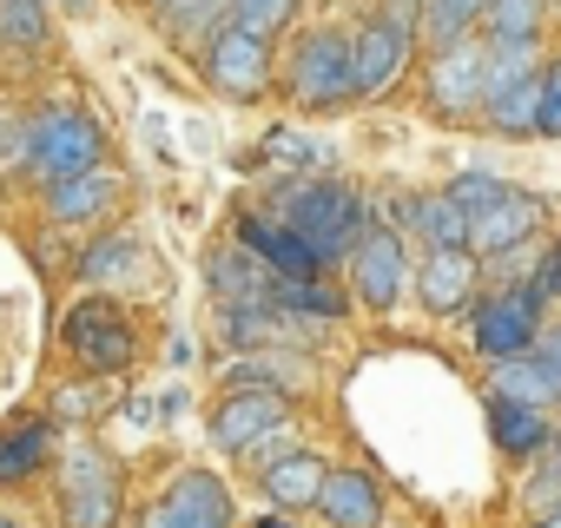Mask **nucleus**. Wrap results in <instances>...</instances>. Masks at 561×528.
<instances>
[{"mask_svg":"<svg viewBox=\"0 0 561 528\" xmlns=\"http://www.w3.org/2000/svg\"><path fill=\"white\" fill-rule=\"evenodd\" d=\"M47 443H54V429H47V423L0 429V482H21V475H34V469H41V456H47Z\"/></svg>","mask_w":561,"mask_h":528,"instance_id":"22","label":"nucleus"},{"mask_svg":"<svg viewBox=\"0 0 561 528\" xmlns=\"http://www.w3.org/2000/svg\"><path fill=\"white\" fill-rule=\"evenodd\" d=\"M231 377H238L244 390H264V377H298V364H291V357H238Z\"/></svg>","mask_w":561,"mask_h":528,"instance_id":"34","label":"nucleus"},{"mask_svg":"<svg viewBox=\"0 0 561 528\" xmlns=\"http://www.w3.org/2000/svg\"><path fill=\"white\" fill-rule=\"evenodd\" d=\"M324 515L331 528H377V482L364 469H337L324 482Z\"/></svg>","mask_w":561,"mask_h":528,"instance_id":"17","label":"nucleus"},{"mask_svg":"<svg viewBox=\"0 0 561 528\" xmlns=\"http://www.w3.org/2000/svg\"><path fill=\"white\" fill-rule=\"evenodd\" d=\"M271 429H285V397H277V390H238V397L218 410L211 443L231 449V456H244V449H257Z\"/></svg>","mask_w":561,"mask_h":528,"instance_id":"7","label":"nucleus"},{"mask_svg":"<svg viewBox=\"0 0 561 528\" xmlns=\"http://www.w3.org/2000/svg\"><path fill=\"white\" fill-rule=\"evenodd\" d=\"M113 198H119V179H106V172H87V179H67V185H54V218H60V225H87V218H100Z\"/></svg>","mask_w":561,"mask_h":528,"instance_id":"21","label":"nucleus"},{"mask_svg":"<svg viewBox=\"0 0 561 528\" xmlns=\"http://www.w3.org/2000/svg\"><path fill=\"white\" fill-rule=\"evenodd\" d=\"M416 211V225H423V238L436 244V251H469V211L443 192V198H423V205H410Z\"/></svg>","mask_w":561,"mask_h":528,"instance_id":"23","label":"nucleus"},{"mask_svg":"<svg viewBox=\"0 0 561 528\" xmlns=\"http://www.w3.org/2000/svg\"><path fill=\"white\" fill-rule=\"evenodd\" d=\"M257 528H291V521H285V515H264V521H257Z\"/></svg>","mask_w":561,"mask_h":528,"instance_id":"40","label":"nucleus"},{"mask_svg":"<svg viewBox=\"0 0 561 528\" xmlns=\"http://www.w3.org/2000/svg\"><path fill=\"white\" fill-rule=\"evenodd\" d=\"M469 278H476L469 251H430V264H423V305L430 311H456L469 298Z\"/></svg>","mask_w":561,"mask_h":528,"instance_id":"19","label":"nucleus"},{"mask_svg":"<svg viewBox=\"0 0 561 528\" xmlns=\"http://www.w3.org/2000/svg\"><path fill=\"white\" fill-rule=\"evenodd\" d=\"M502 192H508V185H502V179H482V172H469V179H456V185H449V198H456L469 218H476V211H489Z\"/></svg>","mask_w":561,"mask_h":528,"instance_id":"33","label":"nucleus"},{"mask_svg":"<svg viewBox=\"0 0 561 528\" xmlns=\"http://www.w3.org/2000/svg\"><path fill=\"white\" fill-rule=\"evenodd\" d=\"M357 291L377 311L397 305V291H403V244H397V231H383V225L364 231V244H357Z\"/></svg>","mask_w":561,"mask_h":528,"instance_id":"12","label":"nucleus"},{"mask_svg":"<svg viewBox=\"0 0 561 528\" xmlns=\"http://www.w3.org/2000/svg\"><path fill=\"white\" fill-rule=\"evenodd\" d=\"M324 482H331V469L318 456H277L264 469V495L277 508H311V502H324Z\"/></svg>","mask_w":561,"mask_h":528,"instance_id":"16","label":"nucleus"},{"mask_svg":"<svg viewBox=\"0 0 561 528\" xmlns=\"http://www.w3.org/2000/svg\"><path fill=\"white\" fill-rule=\"evenodd\" d=\"M535 298L528 291H508V298H489L482 311H476V344L489 351V357H522L528 351V337H535Z\"/></svg>","mask_w":561,"mask_h":528,"instance_id":"11","label":"nucleus"},{"mask_svg":"<svg viewBox=\"0 0 561 528\" xmlns=\"http://www.w3.org/2000/svg\"><path fill=\"white\" fill-rule=\"evenodd\" d=\"M495 397H508V403H528V410H541V403H554L561 397V370L548 364V357H508L502 370H495Z\"/></svg>","mask_w":561,"mask_h":528,"instance_id":"18","label":"nucleus"},{"mask_svg":"<svg viewBox=\"0 0 561 528\" xmlns=\"http://www.w3.org/2000/svg\"><path fill=\"white\" fill-rule=\"evenodd\" d=\"M271 305H277V311H298V318H324V324L344 311V305H337V291H324L318 278H311V285H291V278H277Z\"/></svg>","mask_w":561,"mask_h":528,"instance_id":"29","label":"nucleus"},{"mask_svg":"<svg viewBox=\"0 0 561 528\" xmlns=\"http://www.w3.org/2000/svg\"><path fill=\"white\" fill-rule=\"evenodd\" d=\"M47 41V8L41 0H0V47L34 54Z\"/></svg>","mask_w":561,"mask_h":528,"instance_id":"26","label":"nucleus"},{"mask_svg":"<svg viewBox=\"0 0 561 528\" xmlns=\"http://www.w3.org/2000/svg\"><path fill=\"white\" fill-rule=\"evenodd\" d=\"M291 93L305 106H337L357 93V41H337V34H311L291 60Z\"/></svg>","mask_w":561,"mask_h":528,"instance_id":"3","label":"nucleus"},{"mask_svg":"<svg viewBox=\"0 0 561 528\" xmlns=\"http://www.w3.org/2000/svg\"><path fill=\"white\" fill-rule=\"evenodd\" d=\"M152 8H159V21H172V27H192L198 14L218 8V0H152Z\"/></svg>","mask_w":561,"mask_h":528,"instance_id":"37","label":"nucleus"},{"mask_svg":"<svg viewBox=\"0 0 561 528\" xmlns=\"http://www.w3.org/2000/svg\"><path fill=\"white\" fill-rule=\"evenodd\" d=\"M403 54H410V27H403L397 14H390V21H370V27L357 34V93H383V87L397 80Z\"/></svg>","mask_w":561,"mask_h":528,"instance_id":"15","label":"nucleus"},{"mask_svg":"<svg viewBox=\"0 0 561 528\" xmlns=\"http://www.w3.org/2000/svg\"><path fill=\"white\" fill-rule=\"evenodd\" d=\"M495 41H528L535 21H541V0H495Z\"/></svg>","mask_w":561,"mask_h":528,"instance_id":"31","label":"nucleus"},{"mask_svg":"<svg viewBox=\"0 0 561 528\" xmlns=\"http://www.w3.org/2000/svg\"><path fill=\"white\" fill-rule=\"evenodd\" d=\"M139 257H146L139 238H126V231H119V238H100V244H87V257H80V278H87V285H113V278L133 272Z\"/></svg>","mask_w":561,"mask_h":528,"instance_id":"24","label":"nucleus"},{"mask_svg":"<svg viewBox=\"0 0 561 528\" xmlns=\"http://www.w3.org/2000/svg\"><path fill=\"white\" fill-rule=\"evenodd\" d=\"M554 495H561V436L548 443V469H541V475L528 482V502H541V508H548Z\"/></svg>","mask_w":561,"mask_h":528,"instance_id":"35","label":"nucleus"},{"mask_svg":"<svg viewBox=\"0 0 561 528\" xmlns=\"http://www.w3.org/2000/svg\"><path fill=\"white\" fill-rule=\"evenodd\" d=\"M541 133H561V67L541 73Z\"/></svg>","mask_w":561,"mask_h":528,"instance_id":"36","label":"nucleus"},{"mask_svg":"<svg viewBox=\"0 0 561 528\" xmlns=\"http://www.w3.org/2000/svg\"><path fill=\"white\" fill-rule=\"evenodd\" d=\"M205 278H211V291L225 305H271V291H277V272L257 251H211Z\"/></svg>","mask_w":561,"mask_h":528,"instance_id":"14","label":"nucleus"},{"mask_svg":"<svg viewBox=\"0 0 561 528\" xmlns=\"http://www.w3.org/2000/svg\"><path fill=\"white\" fill-rule=\"evenodd\" d=\"M21 159H27L41 179L67 185V179H87V172H100V159H106V139H100V126H93L87 113H73V106H47V113L27 126V139H21Z\"/></svg>","mask_w":561,"mask_h":528,"instance_id":"1","label":"nucleus"},{"mask_svg":"<svg viewBox=\"0 0 561 528\" xmlns=\"http://www.w3.org/2000/svg\"><path fill=\"white\" fill-rule=\"evenodd\" d=\"M277 318H285L277 305H225V337L231 344H271L277 331H285Z\"/></svg>","mask_w":561,"mask_h":528,"instance_id":"28","label":"nucleus"},{"mask_svg":"<svg viewBox=\"0 0 561 528\" xmlns=\"http://www.w3.org/2000/svg\"><path fill=\"white\" fill-rule=\"evenodd\" d=\"M264 152H271V159H285V165H324V159H331V152H324L318 139H305V133H271Z\"/></svg>","mask_w":561,"mask_h":528,"instance_id":"32","label":"nucleus"},{"mask_svg":"<svg viewBox=\"0 0 561 528\" xmlns=\"http://www.w3.org/2000/svg\"><path fill=\"white\" fill-rule=\"evenodd\" d=\"M139 528H231V495L218 489V475L185 469V475L152 502V515H146Z\"/></svg>","mask_w":561,"mask_h":528,"instance_id":"6","label":"nucleus"},{"mask_svg":"<svg viewBox=\"0 0 561 528\" xmlns=\"http://www.w3.org/2000/svg\"><path fill=\"white\" fill-rule=\"evenodd\" d=\"M548 364H554V370H561V331H554V344H548Z\"/></svg>","mask_w":561,"mask_h":528,"instance_id":"39","label":"nucleus"},{"mask_svg":"<svg viewBox=\"0 0 561 528\" xmlns=\"http://www.w3.org/2000/svg\"><path fill=\"white\" fill-rule=\"evenodd\" d=\"M528 80H541L535 47H528V41H495V47H489V100H502V93H515V87H528Z\"/></svg>","mask_w":561,"mask_h":528,"instance_id":"25","label":"nucleus"},{"mask_svg":"<svg viewBox=\"0 0 561 528\" xmlns=\"http://www.w3.org/2000/svg\"><path fill=\"white\" fill-rule=\"evenodd\" d=\"M535 528H561V515H541V521H535Z\"/></svg>","mask_w":561,"mask_h":528,"instance_id":"41","label":"nucleus"},{"mask_svg":"<svg viewBox=\"0 0 561 528\" xmlns=\"http://www.w3.org/2000/svg\"><path fill=\"white\" fill-rule=\"evenodd\" d=\"M482 8H495V0H430V8H423V21H430V41L456 47V41L469 34V21H482Z\"/></svg>","mask_w":561,"mask_h":528,"instance_id":"27","label":"nucleus"},{"mask_svg":"<svg viewBox=\"0 0 561 528\" xmlns=\"http://www.w3.org/2000/svg\"><path fill=\"white\" fill-rule=\"evenodd\" d=\"M0 146H8V119H0Z\"/></svg>","mask_w":561,"mask_h":528,"instance_id":"42","label":"nucleus"},{"mask_svg":"<svg viewBox=\"0 0 561 528\" xmlns=\"http://www.w3.org/2000/svg\"><path fill=\"white\" fill-rule=\"evenodd\" d=\"M67 351L87 370H126L133 364V331L119 324V311L106 298H80L73 318H67Z\"/></svg>","mask_w":561,"mask_h":528,"instance_id":"4","label":"nucleus"},{"mask_svg":"<svg viewBox=\"0 0 561 528\" xmlns=\"http://www.w3.org/2000/svg\"><path fill=\"white\" fill-rule=\"evenodd\" d=\"M430 100H436L443 113H469V106H482V100H489V54L456 41V47L430 67Z\"/></svg>","mask_w":561,"mask_h":528,"instance_id":"10","label":"nucleus"},{"mask_svg":"<svg viewBox=\"0 0 561 528\" xmlns=\"http://www.w3.org/2000/svg\"><path fill=\"white\" fill-rule=\"evenodd\" d=\"M238 244L244 251H257L277 278H291V285H311L318 272H324V257H318V244L311 238H298L291 225H264V218H244L238 225Z\"/></svg>","mask_w":561,"mask_h":528,"instance_id":"8","label":"nucleus"},{"mask_svg":"<svg viewBox=\"0 0 561 528\" xmlns=\"http://www.w3.org/2000/svg\"><path fill=\"white\" fill-rule=\"evenodd\" d=\"M113 515H119V482H113L106 456L80 449L67 462V482H60V521L67 528H113Z\"/></svg>","mask_w":561,"mask_h":528,"instance_id":"5","label":"nucleus"},{"mask_svg":"<svg viewBox=\"0 0 561 528\" xmlns=\"http://www.w3.org/2000/svg\"><path fill=\"white\" fill-rule=\"evenodd\" d=\"M0 528H14V521H8V515H0Z\"/></svg>","mask_w":561,"mask_h":528,"instance_id":"43","label":"nucleus"},{"mask_svg":"<svg viewBox=\"0 0 561 528\" xmlns=\"http://www.w3.org/2000/svg\"><path fill=\"white\" fill-rule=\"evenodd\" d=\"M489 423H495V443H502L508 456H535V449H548V443H554V436H548V423H541V410L508 403V397H495V403H489Z\"/></svg>","mask_w":561,"mask_h":528,"instance_id":"20","label":"nucleus"},{"mask_svg":"<svg viewBox=\"0 0 561 528\" xmlns=\"http://www.w3.org/2000/svg\"><path fill=\"white\" fill-rule=\"evenodd\" d=\"M291 8H298V0H231V27H244V34L271 41L277 27L291 21Z\"/></svg>","mask_w":561,"mask_h":528,"instance_id":"30","label":"nucleus"},{"mask_svg":"<svg viewBox=\"0 0 561 528\" xmlns=\"http://www.w3.org/2000/svg\"><path fill=\"white\" fill-rule=\"evenodd\" d=\"M548 291H561V251H554V257H548V264H541V278H535V285H528V298H535V305H541V298H548Z\"/></svg>","mask_w":561,"mask_h":528,"instance_id":"38","label":"nucleus"},{"mask_svg":"<svg viewBox=\"0 0 561 528\" xmlns=\"http://www.w3.org/2000/svg\"><path fill=\"white\" fill-rule=\"evenodd\" d=\"M205 73H211L225 93L251 100V93L264 87V73H271V54H264V41H257V34H244V27H225V34L211 41V54H205Z\"/></svg>","mask_w":561,"mask_h":528,"instance_id":"9","label":"nucleus"},{"mask_svg":"<svg viewBox=\"0 0 561 528\" xmlns=\"http://www.w3.org/2000/svg\"><path fill=\"white\" fill-rule=\"evenodd\" d=\"M277 211H285V225H291L298 238L318 244L324 264L364 244V205H357V192H344V185H298V192L277 198Z\"/></svg>","mask_w":561,"mask_h":528,"instance_id":"2","label":"nucleus"},{"mask_svg":"<svg viewBox=\"0 0 561 528\" xmlns=\"http://www.w3.org/2000/svg\"><path fill=\"white\" fill-rule=\"evenodd\" d=\"M535 218H541V205H535L528 192H515V185H508L489 211H476V218H469V251H515V244L535 231Z\"/></svg>","mask_w":561,"mask_h":528,"instance_id":"13","label":"nucleus"}]
</instances>
